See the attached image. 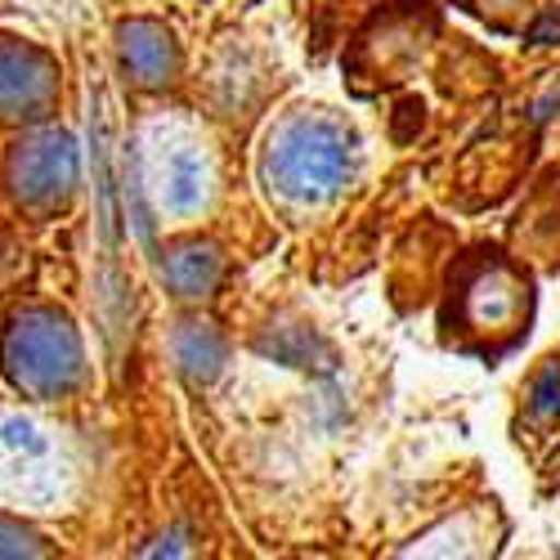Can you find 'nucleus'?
<instances>
[{
    "label": "nucleus",
    "mask_w": 560,
    "mask_h": 560,
    "mask_svg": "<svg viewBox=\"0 0 560 560\" xmlns=\"http://www.w3.org/2000/svg\"><path fill=\"white\" fill-rule=\"evenodd\" d=\"M95 480L100 448L90 422L32 408L0 386V506L68 538V525L95 502Z\"/></svg>",
    "instance_id": "nucleus-1"
},
{
    "label": "nucleus",
    "mask_w": 560,
    "mask_h": 560,
    "mask_svg": "<svg viewBox=\"0 0 560 560\" xmlns=\"http://www.w3.org/2000/svg\"><path fill=\"white\" fill-rule=\"evenodd\" d=\"M0 386L32 408L85 422L100 368L63 296L23 283L0 292Z\"/></svg>",
    "instance_id": "nucleus-2"
},
{
    "label": "nucleus",
    "mask_w": 560,
    "mask_h": 560,
    "mask_svg": "<svg viewBox=\"0 0 560 560\" xmlns=\"http://www.w3.org/2000/svg\"><path fill=\"white\" fill-rule=\"evenodd\" d=\"M135 189L144 202V233L158 224H189L211 207L215 162L194 121L153 113L135 126Z\"/></svg>",
    "instance_id": "nucleus-3"
},
{
    "label": "nucleus",
    "mask_w": 560,
    "mask_h": 560,
    "mask_svg": "<svg viewBox=\"0 0 560 560\" xmlns=\"http://www.w3.org/2000/svg\"><path fill=\"white\" fill-rule=\"evenodd\" d=\"M68 72L50 40L0 23V130H27L63 117Z\"/></svg>",
    "instance_id": "nucleus-4"
},
{
    "label": "nucleus",
    "mask_w": 560,
    "mask_h": 560,
    "mask_svg": "<svg viewBox=\"0 0 560 560\" xmlns=\"http://www.w3.org/2000/svg\"><path fill=\"white\" fill-rule=\"evenodd\" d=\"M350 175V135L323 117H296L269 139L265 179L296 202L332 198Z\"/></svg>",
    "instance_id": "nucleus-5"
},
{
    "label": "nucleus",
    "mask_w": 560,
    "mask_h": 560,
    "mask_svg": "<svg viewBox=\"0 0 560 560\" xmlns=\"http://www.w3.org/2000/svg\"><path fill=\"white\" fill-rule=\"evenodd\" d=\"M113 68L135 95H166L184 77V40L158 14H121L113 23Z\"/></svg>",
    "instance_id": "nucleus-6"
},
{
    "label": "nucleus",
    "mask_w": 560,
    "mask_h": 560,
    "mask_svg": "<svg viewBox=\"0 0 560 560\" xmlns=\"http://www.w3.org/2000/svg\"><path fill=\"white\" fill-rule=\"evenodd\" d=\"M149 238V260H153V278L158 288L179 301V305H198L207 301L215 288H220V273H224V260H220V247L202 233H144Z\"/></svg>",
    "instance_id": "nucleus-7"
},
{
    "label": "nucleus",
    "mask_w": 560,
    "mask_h": 560,
    "mask_svg": "<svg viewBox=\"0 0 560 560\" xmlns=\"http://www.w3.org/2000/svg\"><path fill=\"white\" fill-rule=\"evenodd\" d=\"M171 359H175V372L189 386H207L224 368V337L202 318H179L175 332H171Z\"/></svg>",
    "instance_id": "nucleus-8"
},
{
    "label": "nucleus",
    "mask_w": 560,
    "mask_h": 560,
    "mask_svg": "<svg viewBox=\"0 0 560 560\" xmlns=\"http://www.w3.org/2000/svg\"><path fill=\"white\" fill-rule=\"evenodd\" d=\"M50 556H72L59 529L0 506V560H50Z\"/></svg>",
    "instance_id": "nucleus-9"
},
{
    "label": "nucleus",
    "mask_w": 560,
    "mask_h": 560,
    "mask_svg": "<svg viewBox=\"0 0 560 560\" xmlns=\"http://www.w3.org/2000/svg\"><path fill=\"white\" fill-rule=\"evenodd\" d=\"M534 412L538 417L560 412V363H551L542 377H538V386H534Z\"/></svg>",
    "instance_id": "nucleus-10"
}]
</instances>
